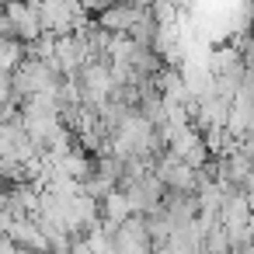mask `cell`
Listing matches in <instances>:
<instances>
[{
	"instance_id": "6da1fadb",
	"label": "cell",
	"mask_w": 254,
	"mask_h": 254,
	"mask_svg": "<svg viewBox=\"0 0 254 254\" xmlns=\"http://www.w3.org/2000/svg\"><path fill=\"white\" fill-rule=\"evenodd\" d=\"M60 80H63V73L53 63H46L39 56H25V63L11 73V91H14L18 101H28V98H39V94H53Z\"/></svg>"
},
{
	"instance_id": "7a4b0ae2",
	"label": "cell",
	"mask_w": 254,
	"mask_h": 254,
	"mask_svg": "<svg viewBox=\"0 0 254 254\" xmlns=\"http://www.w3.org/2000/svg\"><path fill=\"white\" fill-rule=\"evenodd\" d=\"M119 191L126 195V202H129V209H132V216H146V212H153V209L164 202V195H167V188L160 185V178H157L153 171H143L139 178L122 181V185H119Z\"/></svg>"
},
{
	"instance_id": "3957f363",
	"label": "cell",
	"mask_w": 254,
	"mask_h": 254,
	"mask_svg": "<svg viewBox=\"0 0 254 254\" xmlns=\"http://www.w3.org/2000/svg\"><path fill=\"white\" fill-rule=\"evenodd\" d=\"M153 174L160 178V185H164L167 191H178V195H198L202 174L191 171L188 164H181L174 153H164V157L153 164Z\"/></svg>"
},
{
	"instance_id": "277c9868",
	"label": "cell",
	"mask_w": 254,
	"mask_h": 254,
	"mask_svg": "<svg viewBox=\"0 0 254 254\" xmlns=\"http://www.w3.org/2000/svg\"><path fill=\"white\" fill-rule=\"evenodd\" d=\"M4 14L11 18L14 35H18V42H21V46L39 42V35H42V18H39V7H32L28 0H7V4H4Z\"/></svg>"
},
{
	"instance_id": "5b68a950",
	"label": "cell",
	"mask_w": 254,
	"mask_h": 254,
	"mask_svg": "<svg viewBox=\"0 0 254 254\" xmlns=\"http://www.w3.org/2000/svg\"><path fill=\"white\" fill-rule=\"evenodd\" d=\"M143 7H150L146 0H119V4L105 7L94 21H98V28L108 32V35H129V28H132V21L139 18Z\"/></svg>"
},
{
	"instance_id": "8992f818",
	"label": "cell",
	"mask_w": 254,
	"mask_h": 254,
	"mask_svg": "<svg viewBox=\"0 0 254 254\" xmlns=\"http://www.w3.org/2000/svg\"><path fill=\"white\" fill-rule=\"evenodd\" d=\"M157 35H160V25H157V18L150 14V7H143V11H139V18H136V21H132V28H129V39H132L136 46L153 49Z\"/></svg>"
}]
</instances>
